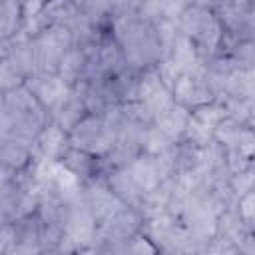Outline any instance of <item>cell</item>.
<instances>
[{
  "instance_id": "5",
  "label": "cell",
  "mask_w": 255,
  "mask_h": 255,
  "mask_svg": "<svg viewBox=\"0 0 255 255\" xmlns=\"http://www.w3.org/2000/svg\"><path fill=\"white\" fill-rule=\"evenodd\" d=\"M66 131L58 124H52L36 133V141L30 147V155H34L36 161L58 159L66 151Z\"/></svg>"
},
{
  "instance_id": "4",
  "label": "cell",
  "mask_w": 255,
  "mask_h": 255,
  "mask_svg": "<svg viewBox=\"0 0 255 255\" xmlns=\"http://www.w3.org/2000/svg\"><path fill=\"white\" fill-rule=\"evenodd\" d=\"M213 90L209 88L205 76L201 72H183L177 76L173 84V100L179 106H205L211 100Z\"/></svg>"
},
{
  "instance_id": "12",
  "label": "cell",
  "mask_w": 255,
  "mask_h": 255,
  "mask_svg": "<svg viewBox=\"0 0 255 255\" xmlns=\"http://www.w3.org/2000/svg\"><path fill=\"white\" fill-rule=\"evenodd\" d=\"M22 0H0V38L16 34L22 20Z\"/></svg>"
},
{
  "instance_id": "6",
  "label": "cell",
  "mask_w": 255,
  "mask_h": 255,
  "mask_svg": "<svg viewBox=\"0 0 255 255\" xmlns=\"http://www.w3.org/2000/svg\"><path fill=\"white\" fill-rule=\"evenodd\" d=\"M128 173L131 175V179L135 181L137 189L141 191V195L145 197L147 193H151L161 181L157 177L155 165H153V157L151 155H137L133 157L128 165H126Z\"/></svg>"
},
{
  "instance_id": "10",
  "label": "cell",
  "mask_w": 255,
  "mask_h": 255,
  "mask_svg": "<svg viewBox=\"0 0 255 255\" xmlns=\"http://www.w3.org/2000/svg\"><path fill=\"white\" fill-rule=\"evenodd\" d=\"M110 191H112L118 199H122L126 205H129V207H135V205L143 199L141 191L137 189L135 181L131 179V175L128 173L126 167L120 169V171H116V173L110 177Z\"/></svg>"
},
{
  "instance_id": "13",
  "label": "cell",
  "mask_w": 255,
  "mask_h": 255,
  "mask_svg": "<svg viewBox=\"0 0 255 255\" xmlns=\"http://www.w3.org/2000/svg\"><path fill=\"white\" fill-rule=\"evenodd\" d=\"M24 78L26 76L22 74V70L8 56L0 60V92H12L20 88Z\"/></svg>"
},
{
  "instance_id": "14",
  "label": "cell",
  "mask_w": 255,
  "mask_h": 255,
  "mask_svg": "<svg viewBox=\"0 0 255 255\" xmlns=\"http://www.w3.org/2000/svg\"><path fill=\"white\" fill-rule=\"evenodd\" d=\"M62 159H64V165H66L68 169H72L78 177L88 175V173L92 171V167H94L92 155L86 153V151H82V149H76V147L64 151V153H62Z\"/></svg>"
},
{
  "instance_id": "8",
  "label": "cell",
  "mask_w": 255,
  "mask_h": 255,
  "mask_svg": "<svg viewBox=\"0 0 255 255\" xmlns=\"http://www.w3.org/2000/svg\"><path fill=\"white\" fill-rule=\"evenodd\" d=\"M86 104H84V90L80 92V88L74 92H70L68 100L62 104V108L58 110L56 114V120H58V126L64 129V131H70L84 116H86Z\"/></svg>"
},
{
  "instance_id": "9",
  "label": "cell",
  "mask_w": 255,
  "mask_h": 255,
  "mask_svg": "<svg viewBox=\"0 0 255 255\" xmlns=\"http://www.w3.org/2000/svg\"><path fill=\"white\" fill-rule=\"evenodd\" d=\"M86 70H88V54H86V50H84V48H70V50L62 56L56 74H58L64 82H68V84L72 86L74 82L80 80V76H82Z\"/></svg>"
},
{
  "instance_id": "2",
  "label": "cell",
  "mask_w": 255,
  "mask_h": 255,
  "mask_svg": "<svg viewBox=\"0 0 255 255\" xmlns=\"http://www.w3.org/2000/svg\"><path fill=\"white\" fill-rule=\"evenodd\" d=\"M177 20H179V28H181L183 36L201 42L209 50H213L217 46L221 28H219L217 20L207 12L205 6H191V8L187 6Z\"/></svg>"
},
{
  "instance_id": "7",
  "label": "cell",
  "mask_w": 255,
  "mask_h": 255,
  "mask_svg": "<svg viewBox=\"0 0 255 255\" xmlns=\"http://www.w3.org/2000/svg\"><path fill=\"white\" fill-rule=\"evenodd\" d=\"M30 157V145L26 137L14 133H0V165L22 167Z\"/></svg>"
},
{
  "instance_id": "1",
  "label": "cell",
  "mask_w": 255,
  "mask_h": 255,
  "mask_svg": "<svg viewBox=\"0 0 255 255\" xmlns=\"http://www.w3.org/2000/svg\"><path fill=\"white\" fill-rule=\"evenodd\" d=\"M70 143L90 155L108 153L116 143V126L104 116H84L70 129Z\"/></svg>"
},
{
  "instance_id": "11",
  "label": "cell",
  "mask_w": 255,
  "mask_h": 255,
  "mask_svg": "<svg viewBox=\"0 0 255 255\" xmlns=\"http://www.w3.org/2000/svg\"><path fill=\"white\" fill-rule=\"evenodd\" d=\"M187 120H189V112L185 110V106H175L173 104L165 114H161L153 122H155V128L161 129L173 141V139H177L185 131Z\"/></svg>"
},
{
  "instance_id": "15",
  "label": "cell",
  "mask_w": 255,
  "mask_h": 255,
  "mask_svg": "<svg viewBox=\"0 0 255 255\" xmlns=\"http://www.w3.org/2000/svg\"><path fill=\"white\" fill-rule=\"evenodd\" d=\"M253 193L251 191H247V195L241 199V209H239V213H241V217L243 219H247V221H251L253 219Z\"/></svg>"
},
{
  "instance_id": "3",
  "label": "cell",
  "mask_w": 255,
  "mask_h": 255,
  "mask_svg": "<svg viewBox=\"0 0 255 255\" xmlns=\"http://www.w3.org/2000/svg\"><path fill=\"white\" fill-rule=\"evenodd\" d=\"M30 92L36 96V100L42 104L44 110H50L54 116L62 108V104L68 100L72 86L64 82L58 74H36L30 82Z\"/></svg>"
}]
</instances>
